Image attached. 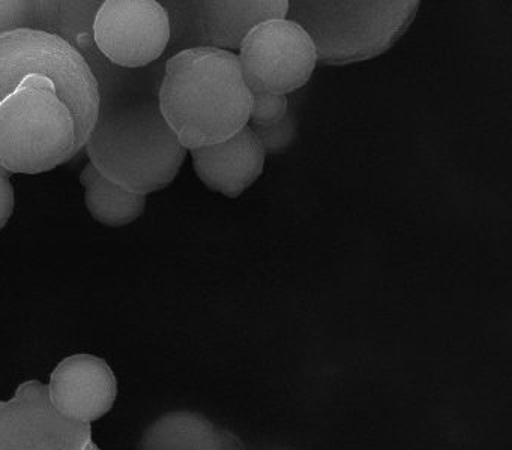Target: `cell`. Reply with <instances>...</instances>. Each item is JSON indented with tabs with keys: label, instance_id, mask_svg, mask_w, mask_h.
Segmentation results:
<instances>
[{
	"label": "cell",
	"instance_id": "5b68a950",
	"mask_svg": "<svg viewBox=\"0 0 512 450\" xmlns=\"http://www.w3.org/2000/svg\"><path fill=\"white\" fill-rule=\"evenodd\" d=\"M238 59L251 92L289 95L310 80L317 50L301 24L289 18H271L247 33Z\"/></svg>",
	"mask_w": 512,
	"mask_h": 450
},
{
	"label": "cell",
	"instance_id": "7a4b0ae2",
	"mask_svg": "<svg viewBox=\"0 0 512 450\" xmlns=\"http://www.w3.org/2000/svg\"><path fill=\"white\" fill-rule=\"evenodd\" d=\"M253 95L238 54L185 48L166 62L158 105L187 150L223 143L250 122Z\"/></svg>",
	"mask_w": 512,
	"mask_h": 450
},
{
	"label": "cell",
	"instance_id": "30bf717a",
	"mask_svg": "<svg viewBox=\"0 0 512 450\" xmlns=\"http://www.w3.org/2000/svg\"><path fill=\"white\" fill-rule=\"evenodd\" d=\"M85 203L95 221L107 227H124L145 212L146 195L134 194L104 177L89 162L80 174Z\"/></svg>",
	"mask_w": 512,
	"mask_h": 450
},
{
	"label": "cell",
	"instance_id": "4fadbf2b",
	"mask_svg": "<svg viewBox=\"0 0 512 450\" xmlns=\"http://www.w3.org/2000/svg\"><path fill=\"white\" fill-rule=\"evenodd\" d=\"M250 122L248 125L268 126L280 122L289 111V98L287 95L277 93L251 92Z\"/></svg>",
	"mask_w": 512,
	"mask_h": 450
},
{
	"label": "cell",
	"instance_id": "8992f818",
	"mask_svg": "<svg viewBox=\"0 0 512 450\" xmlns=\"http://www.w3.org/2000/svg\"><path fill=\"white\" fill-rule=\"evenodd\" d=\"M170 38L169 11L155 0H107L95 15L98 50L124 68H143L160 59Z\"/></svg>",
	"mask_w": 512,
	"mask_h": 450
},
{
	"label": "cell",
	"instance_id": "277c9868",
	"mask_svg": "<svg viewBox=\"0 0 512 450\" xmlns=\"http://www.w3.org/2000/svg\"><path fill=\"white\" fill-rule=\"evenodd\" d=\"M418 9L416 0H295L287 18L307 30L317 62L347 65L388 51Z\"/></svg>",
	"mask_w": 512,
	"mask_h": 450
},
{
	"label": "cell",
	"instance_id": "3957f363",
	"mask_svg": "<svg viewBox=\"0 0 512 450\" xmlns=\"http://www.w3.org/2000/svg\"><path fill=\"white\" fill-rule=\"evenodd\" d=\"M85 147L104 177L140 195L167 188L188 152L167 125L158 98L140 92L101 98Z\"/></svg>",
	"mask_w": 512,
	"mask_h": 450
},
{
	"label": "cell",
	"instance_id": "7c38bea8",
	"mask_svg": "<svg viewBox=\"0 0 512 450\" xmlns=\"http://www.w3.org/2000/svg\"><path fill=\"white\" fill-rule=\"evenodd\" d=\"M254 134L259 138L266 155H280L289 149L290 144L296 138V119L293 111H287L286 116L280 122L268 126L250 125Z\"/></svg>",
	"mask_w": 512,
	"mask_h": 450
},
{
	"label": "cell",
	"instance_id": "ba28073f",
	"mask_svg": "<svg viewBox=\"0 0 512 450\" xmlns=\"http://www.w3.org/2000/svg\"><path fill=\"white\" fill-rule=\"evenodd\" d=\"M53 407L71 420L94 422L112 410L118 381L109 363L94 354L62 360L50 377Z\"/></svg>",
	"mask_w": 512,
	"mask_h": 450
},
{
	"label": "cell",
	"instance_id": "8fae6325",
	"mask_svg": "<svg viewBox=\"0 0 512 450\" xmlns=\"http://www.w3.org/2000/svg\"><path fill=\"white\" fill-rule=\"evenodd\" d=\"M40 5L32 0H0V35L22 29H38Z\"/></svg>",
	"mask_w": 512,
	"mask_h": 450
},
{
	"label": "cell",
	"instance_id": "5bb4252c",
	"mask_svg": "<svg viewBox=\"0 0 512 450\" xmlns=\"http://www.w3.org/2000/svg\"><path fill=\"white\" fill-rule=\"evenodd\" d=\"M14 206H16V194H14L10 173L0 167V230L10 221Z\"/></svg>",
	"mask_w": 512,
	"mask_h": 450
},
{
	"label": "cell",
	"instance_id": "52a82bcc",
	"mask_svg": "<svg viewBox=\"0 0 512 450\" xmlns=\"http://www.w3.org/2000/svg\"><path fill=\"white\" fill-rule=\"evenodd\" d=\"M181 5L178 26L185 48L239 50L256 24L289 14L287 0H202Z\"/></svg>",
	"mask_w": 512,
	"mask_h": 450
},
{
	"label": "cell",
	"instance_id": "9c48e42d",
	"mask_svg": "<svg viewBox=\"0 0 512 450\" xmlns=\"http://www.w3.org/2000/svg\"><path fill=\"white\" fill-rule=\"evenodd\" d=\"M190 152L199 179L229 198L239 197L250 188L265 168V150L250 125L223 143Z\"/></svg>",
	"mask_w": 512,
	"mask_h": 450
},
{
	"label": "cell",
	"instance_id": "6da1fadb",
	"mask_svg": "<svg viewBox=\"0 0 512 450\" xmlns=\"http://www.w3.org/2000/svg\"><path fill=\"white\" fill-rule=\"evenodd\" d=\"M88 60L41 29L0 35V167L40 174L79 155L100 113Z\"/></svg>",
	"mask_w": 512,
	"mask_h": 450
}]
</instances>
